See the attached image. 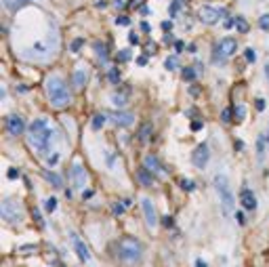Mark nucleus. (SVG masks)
<instances>
[{
	"label": "nucleus",
	"instance_id": "53",
	"mask_svg": "<svg viewBox=\"0 0 269 267\" xmlns=\"http://www.w3.org/2000/svg\"><path fill=\"white\" fill-rule=\"evenodd\" d=\"M137 63H139V65H145V63H147V57H139Z\"/></svg>",
	"mask_w": 269,
	"mask_h": 267
},
{
	"label": "nucleus",
	"instance_id": "40",
	"mask_svg": "<svg viewBox=\"0 0 269 267\" xmlns=\"http://www.w3.org/2000/svg\"><path fill=\"white\" fill-rule=\"evenodd\" d=\"M19 177V168H11L9 171V179H17Z\"/></svg>",
	"mask_w": 269,
	"mask_h": 267
},
{
	"label": "nucleus",
	"instance_id": "15",
	"mask_svg": "<svg viewBox=\"0 0 269 267\" xmlns=\"http://www.w3.org/2000/svg\"><path fill=\"white\" fill-rule=\"evenodd\" d=\"M111 122L116 126H131L135 122V116L129 114V111H116V114L111 116Z\"/></svg>",
	"mask_w": 269,
	"mask_h": 267
},
{
	"label": "nucleus",
	"instance_id": "20",
	"mask_svg": "<svg viewBox=\"0 0 269 267\" xmlns=\"http://www.w3.org/2000/svg\"><path fill=\"white\" fill-rule=\"evenodd\" d=\"M32 0H5V7L9 9V11H19L21 7H25V5H30Z\"/></svg>",
	"mask_w": 269,
	"mask_h": 267
},
{
	"label": "nucleus",
	"instance_id": "10",
	"mask_svg": "<svg viewBox=\"0 0 269 267\" xmlns=\"http://www.w3.org/2000/svg\"><path fill=\"white\" fill-rule=\"evenodd\" d=\"M141 208H143V215H145V223H147V227H156L158 225V213H156V206L149 198H143L141 200Z\"/></svg>",
	"mask_w": 269,
	"mask_h": 267
},
{
	"label": "nucleus",
	"instance_id": "31",
	"mask_svg": "<svg viewBox=\"0 0 269 267\" xmlns=\"http://www.w3.org/2000/svg\"><path fill=\"white\" fill-rule=\"evenodd\" d=\"M181 189H185V192H194L196 189V183L191 179H181Z\"/></svg>",
	"mask_w": 269,
	"mask_h": 267
},
{
	"label": "nucleus",
	"instance_id": "51",
	"mask_svg": "<svg viewBox=\"0 0 269 267\" xmlns=\"http://www.w3.org/2000/svg\"><path fill=\"white\" fill-rule=\"evenodd\" d=\"M196 267H208V265H206V261H202V259H198V261H196Z\"/></svg>",
	"mask_w": 269,
	"mask_h": 267
},
{
	"label": "nucleus",
	"instance_id": "37",
	"mask_svg": "<svg viewBox=\"0 0 269 267\" xmlns=\"http://www.w3.org/2000/svg\"><path fill=\"white\" fill-rule=\"evenodd\" d=\"M82 42H84V40H82V38H76V40H74V42H72V51H74V53H78V49H80V47H82Z\"/></svg>",
	"mask_w": 269,
	"mask_h": 267
},
{
	"label": "nucleus",
	"instance_id": "3",
	"mask_svg": "<svg viewBox=\"0 0 269 267\" xmlns=\"http://www.w3.org/2000/svg\"><path fill=\"white\" fill-rule=\"evenodd\" d=\"M114 250H116V257L129 267H135L143 261V246L135 238H122V240L116 242Z\"/></svg>",
	"mask_w": 269,
	"mask_h": 267
},
{
	"label": "nucleus",
	"instance_id": "34",
	"mask_svg": "<svg viewBox=\"0 0 269 267\" xmlns=\"http://www.w3.org/2000/svg\"><path fill=\"white\" fill-rule=\"evenodd\" d=\"M129 59H131V53H129V51H126V49L118 53V61H129Z\"/></svg>",
	"mask_w": 269,
	"mask_h": 267
},
{
	"label": "nucleus",
	"instance_id": "19",
	"mask_svg": "<svg viewBox=\"0 0 269 267\" xmlns=\"http://www.w3.org/2000/svg\"><path fill=\"white\" fill-rule=\"evenodd\" d=\"M149 139H151V124L145 122L143 126H141V131H139V141L141 143H147Z\"/></svg>",
	"mask_w": 269,
	"mask_h": 267
},
{
	"label": "nucleus",
	"instance_id": "5",
	"mask_svg": "<svg viewBox=\"0 0 269 267\" xmlns=\"http://www.w3.org/2000/svg\"><path fill=\"white\" fill-rule=\"evenodd\" d=\"M3 219L9 223V225H19L23 221V206L19 200L15 198H7L3 202Z\"/></svg>",
	"mask_w": 269,
	"mask_h": 267
},
{
	"label": "nucleus",
	"instance_id": "12",
	"mask_svg": "<svg viewBox=\"0 0 269 267\" xmlns=\"http://www.w3.org/2000/svg\"><path fill=\"white\" fill-rule=\"evenodd\" d=\"M5 124H7L9 135H13V137H19V135H23V131H25V122H23V118L17 116V114H11V116L7 118Z\"/></svg>",
	"mask_w": 269,
	"mask_h": 267
},
{
	"label": "nucleus",
	"instance_id": "44",
	"mask_svg": "<svg viewBox=\"0 0 269 267\" xmlns=\"http://www.w3.org/2000/svg\"><path fill=\"white\" fill-rule=\"evenodd\" d=\"M236 219H238V223H240V225H244V223H246V219H244V213H236Z\"/></svg>",
	"mask_w": 269,
	"mask_h": 267
},
{
	"label": "nucleus",
	"instance_id": "45",
	"mask_svg": "<svg viewBox=\"0 0 269 267\" xmlns=\"http://www.w3.org/2000/svg\"><path fill=\"white\" fill-rule=\"evenodd\" d=\"M179 7H181V0H177V3H175V5L171 7V15H173V17H175V13L179 11Z\"/></svg>",
	"mask_w": 269,
	"mask_h": 267
},
{
	"label": "nucleus",
	"instance_id": "16",
	"mask_svg": "<svg viewBox=\"0 0 269 267\" xmlns=\"http://www.w3.org/2000/svg\"><path fill=\"white\" fill-rule=\"evenodd\" d=\"M137 179H139V183L143 185V187L153 185V175H151V171H147L145 166H143V168H139V171H137Z\"/></svg>",
	"mask_w": 269,
	"mask_h": 267
},
{
	"label": "nucleus",
	"instance_id": "13",
	"mask_svg": "<svg viewBox=\"0 0 269 267\" xmlns=\"http://www.w3.org/2000/svg\"><path fill=\"white\" fill-rule=\"evenodd\" d=\"M87 82H89V69L84 65H78L74 69V74H72V89L74 91H82L84 87H87Z\"/></svg>",
	"mask_w": 269,
	"mask_h": 267
},
{
	"label": "nucleus",
	"instance_id": "18",
	"mask_svg": "<svg viewBox=\"0 0 269 267\" xmlns=\"http://www.w3.org/2000/svg\"><path fill=\"white\" fill-rule=\"evenodd\" d=\"M95 53H97V59L101 61V63H105V61H107V57H109L107 47L103 45V42H95Z\"/></svg>",
	"mask_w": 269,
	"mask_h": 267
},
{
	"label": "nucleus",
	"instance_id": "47",
	"mask_svg": "<svg viewBox=\"0 0 269 267\" xmlns=\"http://www.w3.org/2000/svg\"><path fill=\"white\" fill-rule=\"evenodd\" d=\"M183 47H185V45H183L181 40H177V42H175V49H177V53H181V51H183Z\"/></svg>",
	"mask_w": 269,
	"mask_h": 267
},
{
	"label": "nucleus",
	"instance_id": "38",
	"mask_svg": "<svg viewBox=\"0 0 269 267\" xmlns=\"http://www.w3.org/2000/svg\"><path fill=\"white\" fill-rule=\"evenodd\" d=\"M116 23H118V25H129L131 19H129V17H116Z\"/></svg>",
	"mask_w": 269,
	"mask_h": 267
},
{
	"label": "nucleus",
	"instance_id": "22",
	"mask_svg": "<svg viewBox=\"0 0 269 267\" xmlns=\"http://www.w3.org/2000/svg\"><path fill=\"white\" fill-rule=\"evenodd\" d=\"M257 156H259V162L265 156V137L263 135H259V139H257Z\"/></svg>",
	"mask_w": 269,
	"mask_h": 267
},
{
	"label": "nucleus",
	"instance_id": "42",
	"mask_svg": "<svg viewBox=\"0 0 269 267\" xmlns=\"http://www.w3.org/2000/svg\"><path fill=\"white\" fill-rule=\"evenodd\" d=\"M162 225H164V227H171V225H173V217H164V219H162Z\"/></svg>",
	"mask_w": 269,
	"mask_h": 267
},
{
	"label": "nucleus",
	"instance_id": "54",
	"mask_svg": "<svg viewBox=\"0 0 269 267\" xmlns=\"http://www.w3.org/2000/svg\"><path fill=\"white\" fill-rule=\"evenodd\" d=\"M265 76H267V80H269V65H265Z\"/></svg>",
	"mask_w": 269,
	"mask_h": 267
},
{
	"label": "nucleus",
	"instance_id": "17",
	"mask_svg": "<svg viewBox=\"0 0 269 267\" xmlns=\"http://www.w3.org/2000/svg\"><path fill=\"white\" fill-rule=\"evenodd\" d=\"M143 166L147 168V171H151V173H164V171H162V164H160V160L156 158V156H151V154H149V156H145V158H143Z\"/></svg>",
	"mask_w": 269,
	"mask_h": 267
},
{
	"label": "nucleus",
	"instance_id": "32",
	"mask_svg": "<svg viewBox=\"0 0 269 267\" xmlns=\"http://www.w3.org/2000/svg\"><path fill=\"white\" fill-rule=\"evenodd\" d=\"M244 57H246V61L254 63V61H257V53H254V49H246V53H244Z\"/></svg>",
	"mask_w": 269,
	"mask_h": 267
},
{
	"label": "nucleus",
	"instance_id": "35",
	"mask_svg": "<svg viewBox=\"0 0 269 267\" xmlns=\"http://www.w3.org/2000/svg\"><path fill=\"white\" fill-rule=\"evenodd\" d=\"M221 120H223V122H229V120H232V109H223Z\"/></svg>",
	"mask_w": 269,
	"mask_h": 267
},
{
	"label": "nucleus",
	"instance_id": "6",
	"mask_svg": "<svg viewBox=\"0 0 269 267\" xmlns=\"http://www.w3.org/2000/svg\"><path fill=\"white\" fill-rule=\"evenodd\" d=\"M236 49H238V42L234 38H221L219 42H215V47H212V61L223 63L225 59H229L236 53Z\"/></svg>",
	"mask_w": 269,
	"mask_h": 267
},
{
	"label": "nucleus",
	"instance_id": "14",
	"mask_svg": "<svg viewBox=\"0 0 269 267\" xmlns=\"http://www.w3.org/2000/svg\"><path fill=\"white\" fill-rule=\"evenodd\" d=\"M240 198H242V206L246 210H254V208H257V196H254L248 187H244L242 192H240Z\"/></svg>",
	"mask_w": 269,
	"mask_h": 267
},
{
	"label": "nucleus",
	"instance_id": "46",
	"mask_svg": "<svg viewBox=\"0 0 269 267\" xmlns=\"http://www.w3.org/2000/svg\"><path fill=\"white\" fill-rule=\"evenodd\" d=\"M129 42H131V45H139V36L137 34H129Z\"/></svg>",
	"mask_w": 269,
	"mask_h": 267
},
{
	"label": "nucleus",
	"instance_id": "28",
	"mask_svg": "<svg viewBox=\"0 0 269 267\" xmlns=\"http://www.w3.org/2000/svg\"><path fill=\"white\" fill-rule=\"evenodd\" d=\"M103 124H105V116H103V114H97V116L93 118V129H95V131H99Z\"/></svg>",
	"mask_w": 269,
	"mask_h": 267
},
{
	"label": "nucleus",
	"instance_id": "36",
	"mask_svg": "<svg viewBox=\"0 0 269 267\" xmlns=\"http://www.w3.org/2000/svg\"><path fill=\"white\" fill-rule=\"evenodd\" d=\"M202 126H204L202 120H194V122H191V131H202Z\"/></svg>",
	"mask_w": 269,
	"mask_h": 267
},
{
	"label": "nucleus",
	"instance_id": "4",
	"mask_svg": "<svg viewBox=\"0 0 269 267\" xmlns=\"http://www.w3.org/2000/svg\"><path fill=\"white\" fill-rule=\"evenodd\" d=\"M215 189H217V196H219L223 215L232 217L234 215V192L229 187V179L225 175H215Z\"/></svg>",
	"mask_w": 269,
	"mask_h": 267
},
{
	"label": "nucleus",
	"instance_id": "43",
	"mask_svg": "<svg viewBox=\"0 0 269 267\" xmlns=\"http://www.w3.org/2000/svg\"><path fill=\"white\" fill-rule=\"evenodd\" d=\"M171 27H173V21H162V30L164 32H171Z\"/></svg>",
	"mask_w": 269,
	"mask_h": 267
},
{
	"label": "nucleus",
	"instance_id": "27",
	"mask_svg": "<svg viewBox=\"0 0 269 267\" xmlns=\"http://www.w3.org/2000/svg\"><path fill=\"white\" fill-rule=\"evenodd\" d=\"M234 116H236V120H238V122H242V120H244V116H246L244 105H236V107H234Z\"/></svg>",
	"mask_w": 269,
	"mask_h": 267
},
{
	"label": "nucleus",
	"instance_id": "50",
	"mask_svg": "<svg viewBox=\"0 0 269 267\" xmlns=\"http://www.w3.org/2000/svg\"><path fill=\"white\" fill-rule=\"evenodd\" d=\"M145 49H147V53H156V45H153V42H149Z\"/></svg>",
	"mask_w": 269,
	"mask_h": 267
},
{
	"label": "nucleus",
	"instance_id": "26",
	"mask_svg": "<svg viewBox=\"0 0 269 267\" xmlns=\"http://www.w3.org/2000/svg\"><path fill=\"white\" fill-rule=\"evenodd\" d=\"M107 78H109L111 84H118V82H120V69H118V67H111L109 74H107Z\"/></svg>",
	"mask_w": 269,
	"mask_h": 267
},
{
	"label": "nucleus",
	"instance_id": "21",
	"mask_svg": "<svg viewBox=\"0 0 269 267\" xmlns=\"http://www.w3.org/2000/svg\"><path fill=\"white\" fill-rule=\"evenodd\" d=\"M42 177H45L49 183H53V187H61L63 185V181H61V177L59 175H55V173H51V171H45L42 173Z\"/></svg>",
	"mask_w": 269,
	"mask_h": 267
},
{
	"label": "nucleus",
	"instance_id": "11",
	"mask_svg": "<svg viewBox=\"0 0 269 267\" xmlns=\"http://www.w3.org/2000/svg\"><path fill=\"white\" fill-rule=\"evenodd\" d=\"M208 158H210V151H208L206 143H200L194 149V154H191V162H194L196 168H204L208 164Z\"/></svg>",
	"mask_w": 269,
	"mask_h": 267
},
{
	"label": "nucleus",
	"instance_id": "49",
	"mask_svg": "<svg viewBox=\"0 0 269 267\" xmlns=\"http://www.w3.org/2000/svg\"><path fill=\"white\" fill-rule=\"evenodd\" d=\"M141 30H143V32H149L151 27H149V23H147V21H143V23H141Z\"/></svg>",
	"mask_w": 269,
	"mask_h": 267
},
{
	"label": "nucleus",
	"instance_id": "29",
	"mask_svg": "<svg viewBox=\"0 0 269 267\" xmlns=\"http://www.w3.org/2000/svg\"><path fill=\"white\" fill-rule=\"evenodd\" d=\"M111 103H114L116 107H124L126 105V95H114L111 97Z\"/></svg>",
	"mask_w": 269,
	"mask_h": 267
},
{
	"label": "nucleus",
	"instance_id": "30",
	"mask_svg": "<svg viewBox=\"0 0 269 267\" xmlns=\"http://www.w3.org/2000/svg\"><path fill=\"white\" fill-rule=\"evenodd\" d=\"M55 208H57V198H47L45 200V210L47 213H53Z\"/></svg>",
	"mask_w": 269,
	"mask_h": 267
},
{
	"label": "nucleus",
	"instance_id": "2",
	"mask_svg": "<svg viewBox=\"0 0 269 267\" xmlns=\"http://www.w3.org/2000/svg\"><path fill=\"white\" fill-rule=\"evenodd\" d=\"M45 91H47V97H49V103L55 107V109H63L72 103V93H69L67 84L61 76L53 74L45 80Z\"/></svg>",
	"mask_w": 269,
	"mask_h": 267
},
{
	"label": "nucleus",
	"instance_id": "39",
	"mask_svg": "<svg viewBox=\"0 0 269 267\" xmlns=\"http://www.w3.org/2000/svg\"><path fill=\"white\" fill-rule=\"evenodd\" d=\"M124 208H126L124 204H114V206H111V210H114V213H116V215H120V213H122V210H124Z\"/></svg>",
	"mask_w": 269,
	"mask_h": 267
},
{
	"label": "nucleus",
	"instance_id": "23",
	"mask_svg": "<svg viewBox=\"0 0 269 267\" xmlns=\"http://www.w3.org/2000/svg\"><path fill=\"white\" fill-rule=\"evenodd\" d=\"M234 25L238 27V32H240V34H246V32H248V23H246L244 17H236V23H234Z\"/></svg>",
	"mask_w": 269,
	"mask_h": 267
},
{
	"label": "nucleus",
	"instance_id": "8",
	"mask_svg": "<svg viewBox=\"0 0 269 267\" xmlns=\"http://www.w3.org/2000/svg\"><path fill=\"white\" fill-rule=\"evenodd\" d=\"M69 177H72V183L76 189H84L87 187V168L80 160H76L72 164V171H69Z\"/></svg>",
	"mask_w": 269,
	"mask_h": 267
},
{
	"label": "nucleus",
	"instance_id": "7",
	"mask_svg": "<svg viewBox=\"0 0 269 267\" xmlns=\"http://www.w3.org/2000/svg\"><path fill=\"white\" fill-rule=\"evenodd\" d=\"M196 15H198V19H200L202 23L212 25V23H217L221 17H227V11L221 9V7H208V5H204V7L198 9Z\"/></svg>",
	"mask_w": 269,
	"mask_h": 267
},
{
	"label": "nucleus",
	"instance_id": "56",
	"mask_svg": "<svg viewBox=\"0 0 269 267\" xmlns=\"http://www.w3.org/2000/svg\"><path fill=\"white\" fill-rule=\"evenodd\" d=\"M267 143H269V135H267Z\"/></svg>",
	"mask_w": 269,
	"mask_h": 267
},
{
	"label": "nucleus",
	"instance_id": "55",
	"mask_svg": "<svg viewBox=\"0 0 269 267\" xmlns=\"http://www.w3.org/2000/svg\"><path fill=\"white\" fill-rule=\"evenodd\" d=\"M141 3H143V0H135V3H133V7H137V5H141Z\"/></svg>",
	"mask_w": 269,
	"mask_h": 267
},
{
	"label": "nucleus",
	"instance_id": "1",
	"mask_svg": "<svg viewBox=\"0 0 269 267\" xmlns=\"http://www.w3.org/2000/svg\"><path fill=\"white\" fill-rule=\"evenodd\" d=\"M55 139V131L49 124L47 118H36L30 124V135H27V143H30L38 154H47L51 149V143Z\"/></svg>",
	"mask_w": 269,
	"mask_h": 267
},
{
	"label": "nucleus",
	"instance_id": "52",
	"mask_svg": "<svg viewBox=\"0 0 269 267\" xmlns=\"http://www.w3.org/2000/svg\"><path fill=\"white\" fill-rule=\"evenodd\" d=\"M57 160H59V156L55 154V156H51V160H49V164H57Z\"/></svg>",
	"mask_w": 269,
	"mask_h": 267
},
{
	"label": "nucleus",
	"instance_id": "9",
	"mask_svg": "<svg viewBox=\"0 0 269 267\" xmlns=\"http://www.w3.org/2000/svg\"><path fill=\"white\" fill-rule=\"evenodd\" d=\"M69 240H72V244H74V250H76L78 259H80L82 263H89V261H91V252H89V246L80 240V236H78L76 232H69Z\"/></svg>",
	"mask_w": 269,
	"mask_h": 267
},
{
	"label": "nucleus",
	"instance_id": "48",
	"mask_svg": "<svg viewBox=\"0 0 269 267\" xmlns=\"http://www.w3.org/2000/svg\"><path fill=\"white\" fill-rule=\"evenodd\" d=\"M257 109H259V111L265 109V101H263V99H257Z\"/></svg>",
	"mask_w": 269,
	"mask_h": 267
},
{
	"label": "nucleus",
	"instance_id": "25",
	"mask_svg": "<svg viewBox=\"0 0 269 267\" xmlns=\"http://www.w3.org/2000/svg\"><path fill=\"white\" fill-rule=\"evenodd\" d=\"M164 67L168 69V72H173V69H177L179 67V61H177V57L173 55V57H166V61H164Z\"/></svg>",
	"mask_w": 269,
	"mask_h": 267
},
{
	"label": "nucleus",
	"instance_id": "24",
	"mask_svg": "<svg viewBox=\"0 0 269 267\" xmlns=\"http://www.w3.org/2000/svg\"><path fill=\"white\" fill-rule=\"evenodd\" d=\"M183 78H185L187 82H191V80H196V74H198V69L196 67H183Z\"/></svg>",
	"mask_w": 269,
	"mask_h": 267
},
{
	"label": "nucleus",
	"instance_id": "33",
	"mask_svg": "<svg viewBox=\"0 0 269 267\" xmlns=\"http://www.w3.org/2000/svg\"><path fill=\"white\" fill-rule=\"evenodd\" d=\"M259 27H261V30H269V15H261Z\"/></svg>",
	"mask_w": 269,
	"mask_h": 267
},
{
	"label": "nucleus",
	"instance_id": "41",
	"mask_svg": "<svg viewBox=\"0 0 269 267\" xmlns=\"http://www.w3.org/2000/svg\"><path fill=\"white\" fill-rule=\"evenodd\" d=\"M34 219H36V223H38V225H40V227H42V225H45V221H42V219H40V213H38V210H36V208H34Z\"/></svg>",
	"mask_w": 269,
	"mask_h": 267
}]
</instances>
